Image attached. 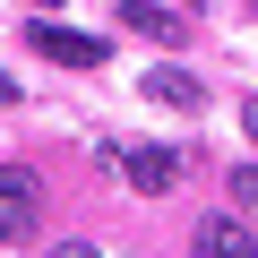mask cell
Wrapping results in <instances>:
<instances>
[{"instance_id": "obj_4", "label": "cell", "mask_w": 258, "mask_h": 258, "mask_svg": "<svg viewBox=\"0 0 258 258\" xmlns=\"http://www.w3.org/2000/svg\"><path fill=\"white\" fill-rule=\"evenodd\" d=\"M249 241H258V224L232 207V215H207L198 224V258H249Z\"/></svg>"}, {"instance_id": "obj_5", "label": "cell", "mask_w": 258, "mask_h": 258, "mask_svg": "<svg viewBox=\"0 0 258 258\" xmlns=\"http://www.w3.org/2000/svg\"><path fill=\"white\" fill-rule=\"evenodd\" d=\"M120 18L138 26V35H155V43H181V35H189V18H181V9H164V0H129Z\"/></svg>"}, {"instance_id": "obj_3", "label": "cell", "mask_w": 258, "mask_h": 258, "mask_svg": "<svg viewBox=\"0 0 258 258\" xmlns=\"http://www.w3.org/2000/svg\"><path fill=\"white\" fill-rule=\"evenodd\" d=\"M26 35H35V52H43V60H69V69H103V43H95V35H78V26H52V18H35Z\"/></svg>"}, {"instance_id": "obj_8", "label": "cell", "mask_w": 258, "mask_h": 258, "mask_svg": "<svg viewBox=\"0 0 258 258\" xmlns=\"http://www.w3.org/2000/svg\"><path fill=\"white\" fill-rule=\"evenodd\" d=\"M241 129H249V138H258V95H249V103H241Z\"/></svg>"}, {"instance_id": "obj_9", "label": "cell", "mask_w": 258, "mask_h": 258, "mask_svg": "<svg viewBox=\"0 0 258 258\" xmlns=\"http://www.w3.org/2000/svg\"><path fill=\"white\" fill-rule=\"evenodd\" d=\"M0 103H18V78H9V69H0Z\"/></svg>"}, {"instance_id": "obj_6", "label": "cell", "mask_w": 258, "mask_h": 258, "mask_svg": "<svg viewBox=\"0 0 258 258\" xmlns=\"http://www.w3.org/2000/svg\"><path fill=\"white\" fill-rule=\"evenodd\" d=\"M147 103H172V112H189V103H198V78H189V69H147Z\"/></svg>"}, {"instance_id": "obj_7", "label": "cell", "mask_w": 258, "mask_h": 258, "mask_svg": "<svg viewBox=\"0 0 258 258\" xmlns=\"http://www.w3.org/2000/svg\"><path fill=\"white\" fill-rule=\"evenodd\" d=\"M224 189H232V207L258 224V164H232V181H224Z\"/></svg>"}, {"instance_id": "obj_2", "label": "cell", "mask_w": 258, "mask_h": 258, "mask_svg": "<svg viewBox=\"0 0 258 258\" xmlns=\"http://www.w3.org/2000/svg\"><path fill=\"white\" fill-rule=\"evenodd\" d=\"M181 164H189L181 147H129V155H120V172H129V189H147V198H164V189L181 181Z\"/></svg>"}, {"instance_id": "obj_1", "label": "cell", "mask_w": 258, "mask_h": 258, "mask_svg": "<svg viewBox=\"0 0 258 258\" xmlns=\"http://www.w3.org/2000/svg\"><path fill=\"white\" fill-rule=\"evenodd\" d=\"M35 215H43V181L26 164H0V249H9V241H35Z\"/></svg>"}]
</instances>
